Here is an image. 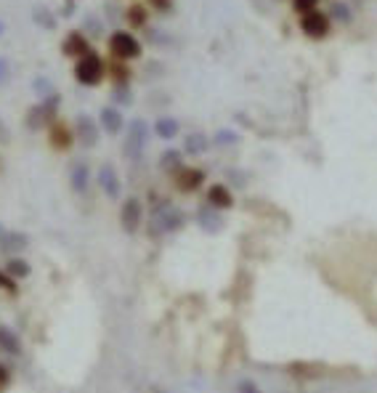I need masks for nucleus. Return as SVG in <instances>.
I'll return each mask as SVG.
<instances>
[{"instance_id": "f257e3e1", "label": "nucleus", "mask_w": 377, "mask_h": 393, "mask_svg": "<svg viewBox=\"0 0 377 393\" xmlns=\"http://www.w3.org/2000/svg\"><path fill=\"white\" fill-rule=\"evenodd\" d=\"M151 138V125L144 117H133L128 122L125 133H122V157L131 160V162H138L144 157V151L149 147Z\"/></svg>"}, {"instance_id": "f03ea898", "label": "nucleus", "mask_w": 377, "mask_h": 393, "mask_svg": "<svg viewBox=\"0 0 377 393\" xmlns=\"http://www.w3.org/2000/svg\"><path fill=\"white\" fill-rule=\"evenodd\" d=\"M59 106H61V93H51L48 99H40L37 104H32L27 109V115H24L27 131H32V133H37L43 128L48 131L53 122L59 120Z\"/></svg>"}, {"instance_id": "7ed1b4c3", "label": "nucleus", "mask_w": 377, "mask_h": 393, "mask_svg": "<svg viewBox=\"0 0 377 393\" xmlns=\"http://www.w3.org/2000/svg\"><path fill=\"white\" fill-rule=\"evenodd\" d=\"M106 64L109 61L99 51H91V53H85L83 59H77L72 64V77L83 88H96V85H101V80L106 77Z\"/></svg>"}, {"instance_id": "20e7f679", "label": "nucleus", "mask_w": 377, "mask_h": 393, "mask_svg": "<svg viewBox=\"0 0 377 393\" xmlns=\"http://www.w3.org/2000/svg\"><path fill=\"white\" fill-rule=\"evenodd\" d=\"M106 51L115 61H136L144 53V46L131 30H115L106 40Z\"/></svg>"}, {"instance_id": "39448f33", "label": "nucleus", "mask_w": 377, "mask_h": 393, "mask_svg": "<svg viewBox=\"0 0 377 393\" xmlns=\"http://www.w3.org/2000/svg\"><path fill=\"white\" fill-rule=\"evenodd\" d=\"M183 224H186V215H183L178 208L165 205V208H160V210L151 212L149 231L154 234V237H162V234H176V231H178Z\"/></svg>"}, {"instance_id": "423d86ee", "label": "nucleus", "mask_w": 377, "mask_h": 393, "mask_svg": "<svg viewBox=\"0 0 377 393\" xmlns=\"http://www.w3.org/2000/svg\"><path fill=\"white\" fill-rule=\"evenodd\" d=\"M75 144L80 149H96L99 147V138H101V125H99V117H93L88 112H80L75 117Z\"/></svg>"}, {"instance_id": "0eeeda50", "label": "nucleus", "mask_w": 377, "mask_h": 393, "mask_svg": "<svg viewBox=\"0 0 377 393\" xmlns=\"http://www.w3.org/2000/svg\"><path fill=\"white\" fill-rule=\"evenodd\" d=\"M144 202L138 199V196H125L120 205V228L125 234H131V237H136L141 226H144Z\"/></svg>"}, {"instance_id": "6e6552de", "label": "nucleus", "mask_w": 377, "mask_h": 393, "mask_svg": "<svg viewBox=\"0 0 377 393\" xmlns=\"http://www.w3.org/2000/svg\"><path fill=\"white\" fill-rule=\"evenodd\" d=\"M96 183H99V189H101V194L106 199H120L122 196V181H120V173H117V167L112 165V162H101L99 170H96Z\"/></svg>"}, {"instance_id": "1a4fd4ad", "label": "nucleus", "mask_w": 377, "mask_h": 393, "mask_svg": "<svg viewBox=\"0 0 377 393\" xmlns=\"http://www.w3.org/2000/svg\"><path fill=\"white\" fill-rule=\"evenodd\" d=\"M330 27H332V19L330 14H324V11H311V14H303L301 16V32L305 37H311V40H321V37H327L330 35Z\"/></svg>"}, {"instance_id": "9d476101", "label": "nucleus", "mask_w": 377, "mask_h": 393, "mask_svg": "<svg viewBox=\"0 0 377 393\" xmlns=\"http://www.w3.org/2000/svg\"><path fill=\"white\" fill-rule=\"evenodd\" d=\"M93 46H91V37L85 35L83 30H72L64 35V40H61V53L67 56V59H83L85 53H91Z\"/></svg>"}, {"instance_id": "9b49d317", "label": "nucleus", "mask_w": 377, "mask_h": 393, "mask_svg": "<svg viewBox=\"0 0 377 393\" xmlns=\"http://www.w3.org/2000/svg\"><path fill=\"white\" fill-rule=\"evenodd\" d=\"M99 125H101V133H106V136H120L128 128V120H125L120 106L106 104L99 109Z\"/></svg>"}, {"instance_id": "f8f14e48", "label": "nucleus", "mask_w": 377, "mask_h": 393, "mask_svg": "<svg viewBox=\"0 0 377 393\" xmlns=\"http://www.w3.org/2000/svg\"><path fill=\"white\" fill-rule=\"evenodd\" d=\"M205 170L202 167H192V165H183L176 176H173V183H176V189L181 192V194H194L199 192L202 186H205Z\"/></svg>"}, {"instance_id": "ddd939ff", "label": "nucleus", "mask_w": 377, "mask_h": 393, "mask_svg": "<svg viewBox=\"0 0 377 393\" xmlns=\"http://www.w3.org/2000/svg\"><path fill=\"white\" fill-rule=\"evenodd\" d=\"M205 205H210L212 210L224 212L234 208V192L228 189L226 183H210L205 189Z\"/></svg>"}, {"instance_id": "4468645a", "label": "nucleus", "mask_w": 377, "mask_h": 393, "mask_svg": "<svg viewBox=\"0 0 377 393\" xmlns=\"http://www.w3.org/2000/svg\"><path fill=\"white\" fill-rule=\"evenodd\" d=\"M48 144H51V149L56 151H69L75 147V131L64 120H56L48 128Z\"/></svg>"}, {"instance_id": "2eb2a0df", "label": "nucleus", "mask_w": 377, "mask_h": 393, "mask_svg": "<svg viewBox=\"0 0 377 393\" xmlns=\"http://www.w3.org/2000/svg\"><path fill=\"white\" fill-rule=\"evenodd\" d=\"M91 183H93V173H91V165L88 162H75V165L69 167V189L75 192V194L85 196L91 192Z\"/></svg>"}, {"instance_id": "dca6fc26", "label": "nucleus", "mask_w": 377, "mask_h": 393, "mask_svg": "<svg viewBox=\"0 0 377 393\" xmlns=\"http://www.w3.org/2000/svg\"><path fill=\"white\" fill-rule=\"evenodd\" d=\"M27 247H30V237H27L24 231H8V228H6V234H3V240H0V256L19 258Z\"/></svg>"}, {"instance_id": "f3484780", "label": "nucleus", "mask_w": 377, "mask_h": 393, "mask_svg": "<svg viewBox=\"0 0 377 393\" xmlns=\"http://www.w3.org/2000/svg\"><path fill=\"white\" fill-rule=\"evenodd\" d=\"M212 147V138L208 133H202V131H192V133H186L183 136V157H202V154H208V149Z\"/></svg>"}, {"instance_id": "a211bd4d", "label": "nucleus", "mask_w": 377, "mask_h": 393, "mask_svg": "<svg viewBox=\"0 0 377 393\" xmlns=\"http://www.w3.org/2000/svg\"><path fill=\"white\" fill-rule=\"evenodd\" d=\"M151 133L160 138V141H173V138H178V133H181V120L173 117V115H160L157 120L151 122Z\"/></svg>"}, {"instance_id": "6ab92c4d", "label": "nucleus", "mask_w": 377, "mask_h": 393, "mask_svg": "<svg viewBox=\"0 0 377 393\" xmlns=\"http://www.w3.org/2000/svg\"><path fill=\"white\" fill-rule=\"evenodd\" d=\"M22 351H24L22 335L8 324H0V353L3 356H22Z\"/></svg>"}, {"instance_id": "aec40b11", "label": "nucleus", "mask_w": 377, "mask_h": 393, "mask_svg": "<svg viewBox=\"0 0 377 393\" xmlns=\"http://www.w3.org/2000/svg\"><path fill=\"white\" fill-rule=\"evenodd\" d=\"M125 22L131 30H146L149 27V6L144 3H131L125 8Z\"/></svg>"}, {"instance_id": "412c9836", "label": "nucleus", "mask_w": 377, "mask_h": 393, "mask_svg": "<svg viewBox=\"0 0 377 393\" xmlns=\"http://www.w3.org/2000/svg\"><path fill=\"white\" fill-rule=\"evenodd\" d=\"M196 224L202 226V231L215 234V231L224 228V215L218 210H212L210 205H205V208H199V212H196Z\"/></svg>"}, {"instance_id": "4be33fe9", "label": "nucleus", "mask_w": 377, "mask_h": 393, "mask_svg": "<svg viewBox=\"0 0 377 393\" xmlns=\"http://www.w3.org/2000/svg\"><path fill=\"white\" fill-rule=\"evenodd\" d=\"M106 77L112 80V85H125V83H131L133 80V69H131V64L128 61H109L106 64Z\"/></svg>"}, {"instance_id": "5701e85b", "label": "nucleus", "mask_w": 377, "mask_h": 393, "mask_svg": "<svg viewBox=\"0 0 377 393\" xmlns=\"http://www.w3.org/2000/svg\"><path fill=\"white\" fill-rule=\"evenodd\" d=\"M59 19L61 16H56L48 6H43V3H37V6H32V22L37 24V27H43V30H56L59 27Z\"/></svg>"}, {"instance_id": "b1692460", "label": "nucleus", "mask_w": 377, "mask_h": 393, "mask_svg": "<svg viewBox=\"0 0 377 393\" xmlns=\"http://www.w3.org/2000/svg\"><path fill=\"white\" fill-rule=\"evenodd\" d=\"M157 165H160L162 173H167V176L173 178V176L183 167V151L181 149H165L162 154H160V162H157Z\"/></svg>"}, {"instance_id": "393cba45", "label": "nucleus", "mask_w": 377, "mask_h": 393, "mask_svg": "<svg viewBox=\"0 0 377 393\" xmlns=\"http://www.w3.org/2000/svg\"><path fill=\"white\" fill-rule=\"evenodd\" d=\"M3 271L8 274L11 279H16V282H22V279H30L32 274V266L27 258H6V266H3Z\"/></svg>"}, {"instance_id": "a878e982", "label": "nucleus", "mask_w": 377, "mask_h": 393, "mask_svg": "<svg viewBox=\"0 0 377 393\" xmlns=\"http://www.w3.org/2000/svg\"><path fill=\"white\" fill-rule=\"evenodd\" d=\"M109 99H112V104L115 106H133L136 101V93L131 88V83H125V85H112V93H109Z\"/></svg>"}, {"instance_id": "bb28decb", "label": "nucleus", "mask_w": 377, "mask_h": 393, "mask_svg": "<svg viewBox=\"0 0 377 393\" xmlns=\"http://www.w3.org/2000/svg\"><path fill=\"white\" fill-rule=\"evenodd\" d=\"M330 19L340 22V24H351V19H353V11H351V6H348V3H343V0H332Z\"/></svg>"}, {"instance_id": "cd10ccee", "label": "nucleus", "mask_w": 377, "mask_h": 393, "mask_svg": "<svg viewBox=\"0 0 377 393\" xmlns=\"http://www.w3.org/2000/svg\"><path fill=\"white\" fill-rule=\"evenodd\" d=\"M234 144H240V133H237V131H231V128H221V131H215V136H212V147H234Z\"/></svg>"}, {"instance_id": "c85d7f7f", "label": "nucleus", "mask_w": 377, "mask_h": 393, "mask_svg": "<svg viewBox=\"0 0 377 393\" xmlns=\"http://www.w3.org/2000/svg\"><path fill=\"white\" fill-rule=\"evenodd\" d=\"M32 91L37 93V101H40V99H48L51 93H56L48 77H35V80H32Z\"/></svg>"}, {"instance_id": "c756f323", "label": "nucleus", "mask_w": 377, "mask_h": 393, "mask_svg": "<svg viewBox=\"0 0 377 393\" xmlns=\"http://www.w3.org/2000/svg\"><path fill=\"white\" fill-rule=\"evenodd\" d=\"M0 290H3V292H8V295H19V282L11 279V276L3 271V269H0Z\"/></svg>"}, {"instance_id": "7c9ffc66", "label": "nucleus", "mask_w": 377, "mask_h": 393, "mask_svg": "<svg viewBox=\"0 0 377 393\" xmlns=\"http://www.w3.org/2000/svg\"><path fill=\"white\" fill-rule=\"evenodd\" d=\"M146 3H149L151 11H157V14H170L176 8V0H146Z\"/></svg>"}, {"instance_id": "2f4dec72", "label": "nucleus", "mask_w": 377, "mask_h": 393, "mask_svg": "<svg viewBox=\"0 0 377 393\" xmlns=\"http://www.w3.org/2000/svg\"><path fill=\"white\" fill-rule=\"evenodd\" d=\"M319 0H292V11H298V14H311V11H317Z\"/></svg>"}, {"instance_id": "473e14b6", "label": "nucleus", "mask_w": 377, "mask_h": 393, "mask_svg": "<svg viewBox=\"0 0 377 393\" xmlns=\"http://www.w3.org/2000/svg\"><path fill=\"white\" fill-rule=\"evenodd\" d=\"M11 83V61L0 56V88H6Z\"/></svg>"}, {"instance_id": "72a5a7b5", "label": "nucleus", "mask_w": 377, "mask_h": 393, "mask_svg": "<svg viewBox=\"0 0 377 393\" xmlns=\"http://www.w3.org/2000/svg\"><path fill=\"white\" fill-rule=\"evenodd\" d=\"M8 385H11V369H8L6 364L0 362V393L6 391Z\"/></svg>"}, {"instance_id": "f704fd0d", "label": "nucleus", "mask_w": 377, "mask_h": 393, "mask_svg": "<svg viewBox=\"0 0 377 393\" xmlns=\"http://www.w3.org/2000/svg\"><path fill=\"white\" fill-rule=\"evenodd\" d=\"M240 393H260V388H258L253 380H242V383H240Z\"/></svg>"}, {"instance_id": "c9c22d12", "label": "nucleus", "mask_w": 377, "mask_h": 393, "mask_svg": "<svg viewBox=\"0 0 377 393\" xmlns=\"http://www.w3.org/2000/svg\"><path fill=\"white\" fill-rule=\"evenodd\" d=\"M3 35H6V22L0 19V37H3Z\"/></svg>"}, {"instance_id": "e433bc0d", "label": "nucleus", "mask_w": 377, "mask_h": 393, "mask_svg": "<svg viewBox=\"0 0 377 393\" xmlns=\"http://www.w3.org/2000/svg\"><path fill=\"white\" fill-rule=\"evenodd\" d=\"M3 234H6V226H3V224H0V240H3Z\"/></svg>"}]
</instances>
